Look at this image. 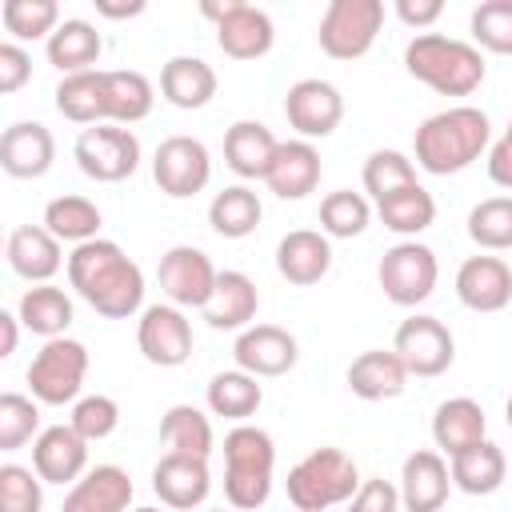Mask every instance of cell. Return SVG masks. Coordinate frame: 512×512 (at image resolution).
I'll use <instances>...</instances> for the list:
<instances>
[{
  "label": "cell",
  "mask_w": 512,
  "mask_h": 512,
  "mask_svg": "<svg viewBox=\"0 0 512 512\" xmlns=\"http://www.w3.org/2000/svg\"><path fill=\"white\" fill-rule=\"evenodd\" d=\"M72 292L108 320H128L144 308V272L116 240H88L68 252Z\"/></svg>",
  "instance_id": "cell-1"
},
{
  "label": "cell",
  "mask_w": 512,
  "mask_h": 512,
  "mask_svg": "<svg viewBox=\"0 0 512 512\" xmlns=\"http://www.w3.org/2000/svg\"><path fill=\"white\" fill-rule=\"evenodd\" d=\"M488 140H492L488 112H480L472 104L432 112L416 128V140H412L416 168H424L428 176H456L484 156Z\"/></svg>",
  "instance_id": "cell-2"
},
{
  "label": "cell",
  "mask_w": 512,
  "mask_h": 512,
  "mask_svg": "<svg viewBox=\"0 0 512 512\" xmlns=\"http://www.w3.org/2000/svg\"><path fill=\"white\" fill-rule=\"evenodd\" d=\"M404 68L412 80L428 84L440 96H472L484 84V56L476 44L440 36V32H420L404 48Z\"/></svg>",
  "instance_id": "cell-3"
},
{
  "label": "cell",
  "mask_w": 512,
  "mask_h": 512,
  "mask_svg": "<svg viewBox=\"0 0 512 512\" xmlns=\"http://www.w3.org/2000/svg\"><path fill=\"white\" fill-rule=\"evenodd\" d=\"M276 444L260 424H236L224 436V500L236 512H256L272 496Z\"/></svg>",
  "instance_id": "cell-4"
},
{
  "label": "cell",
  "mask_w": 512,
  "mask_h": 512,
  "mask_svg": "<svg viewBox=\"0 0 512 512\" xmlns=\"http://www.w3.org/2000/svg\"><path fill=\"white\" fill-rule=\"evenodd\" d=\"M284 488H288V504L296 512H328L356 496L360 472L344 448H312L304 460H296L288 468Z\"/></svg>",
  "instance_id": "cell-5"
},
{
  "label": "cell",
  "mask_w": 512,
  "mask_h": 512,
  "mask_svg": "<svg viewBox=\"0 0 512 512\" xmlns=\"http://www.w3.org/2000/svg\"><path fill=\"white\" fill-rule=\"evenodd\" d=\"M28 388H32V400L40 404H76L80 400V388H84V376H88V348L72 336H56V340H44V348L32 356L28 364Z\"/></svg>",
  "instance_id": "cell-6"
},
{
  "label": "cell",
  "mask_w": 512,
  "mask_h": 512,
  "mask_svg": "<svg viewBox=\"0 0 512 512\" xmlns=\"http://www.w3.org/2000/svg\"><path fill=\"white\" fill-rule=\"evenodd\" d=\"M380 28H384L380 0H332L320 16L316 40H320V52L332 60H360L372 52Z\"/></svg>",
  "instance_id": "cell-7"
},
{
  "label": "cell",
  "mask_w": 512,
  "mask_h": 512,
  "mask_svg": "<svg viewBox=\"0 0 512 512\" xmlns=\"http://www.w3.org/2000/svg\"><path fill=\"white\" fill-rule=\"evenodd\" d=\"M76 168L96 184H120L140 168V140L120 124H92L72 144Z\"/></svg>",
  "instance_id": "cell-8"
},
{
  "label": "cell",
  "mask_w": 512,
  "mask_h": 512,
  "mask_svg": "<svg viewBox=\"0 0 512 512\" xmlns=\"http://www.w3.org/2000/svg\"><path fill=\"white\" fill-rule=\"evenodd\" d=\"M376 280H380V288H384V296L392 304L416 308L436 292V280H440L436 252L428 244H420V240H400L380 256Z\"/></svg>",
  "instance_id": "cell-9"
},
{
  "label": "cell",
  "mask_w": 512,
  "mask_h": 512,
  "mask_svg": "<svg viewBox=\"0 0 512 512\" xmlns=\"http://www.w3.org/2000/svg\"><path fill=\"white\" fill-rule=\"evenodd\" d=\"M200 12L216 24V44L232 60H260L272 52L276 28L272 16L256 4L244 0H224V4H200Z\"/></svg>",
  "instance_id": "cell-10"
},
{
  "label": "cell",
  "mask_w": 512,
  "mask_h": 512,
  "mask_svg": "<svg viewBox=\"0 0 512 512\" xmlns=\"http://www.w3.org/2000/svg\"><path fill=\"white\" fill-rule=\"evenodd\" d=\"M152 180L172 200H188V196L204 192L212 180V156H208L204 140H196V136L160 140V148L152 156Z\"/></svg>",
  "instance_id": "cell-11"
},
{
  "label": "cell",
  "mask_w": 512,
  "mask_h": 512,
  "mask_svg": "<svg viewBox=\"0 0 512 512\" xmlns=\"http://www.w3.org/2000/svg\"><path fill=\"white\" fill-rule=\"evenodd\" d=\"M216 276L220 272L208 260V252L192 248V244H172L156 264V284H160L164 300L176 308H204L212 300Z\"/></svg>",
  "instance_id": "cell-12"
},
{
  "label": "cell",
  "mask_w": 512,
  "mask_h": 512,
  "mask_svg": "<svg viewBox=\"0 0 512 512\" xmlns=\"http://www.w3.org/2000/svg\"><path fill=\"white\" fill-rule=\"evenodd\" d=\"M392 352L404 360L408 376L432 380V376H440V372L452 368V360H456V340H452V332H448L444 320L416 312V316H408V320L396 328Z\"/></svg>",
  "instance_id": "cell-13"
},
{
  "label": "cell",
  "mask_w": 512,
  "mask_h": 512,
  "mask_svg": "<svg viewBox=\"0 0 512 512\" xmlns=\"http://www.w3.org/2000/svg\"><path fill=\"white\" fill-rule=\"evenodd\" d=\"M284 116L300 132V140H324L344 120V96L332 80L304 76L284 92Z\"/></svg>",
  "instance_id": "cell-14"
},
{
  "label": "cell",
  "mask_w": 512,
  "mask_h": 512,
  "mask_svg": "<svg viewBox=\"0 0 512 512\" xmlns=\"http://www.w3.org/2000/svg\"><path fill=\"white\" fill-rule=\"evenodd\" d=\"M140 356L156 368H180L192 356V320L176 304H148L136 320Z\"/></svg>",
  "instance_id": "cell-15"
},
{
  "label": "cell",
  "mask_w": 512,
  "mask_h": 512,
  "mask_svg": "<svg viewBox=\"0 0 512 512\" xmlns=\"http://www.w3.org/2000/svg\"><path fill=\"white\" fill-rule=\"evenodd\" d=\"M232 356H236V368L256 376V380H268V376H284L296 368L300 360V344L288 328L280 324H248L236 344H232Z\"/></svg>",
  "instance_id": "cell-16"
},
{
  "label": "cell",
  "mask_w": 512,
  "mask_h": 512,
  "mask_svg": "<svg viewBox=\"0 0 512 512\" xmlns=\"http://www.w3.org/2000/svg\"><path fill=\"white\" fill-rule=\"evenodd\" d=\"M152 492L160 496L164 508L172 512H192L208 500L212 492V472H208V460L200 456H176V452H164L152 468Z\"/></svg>",
  "instance_id": "cell-17"
},
{
  "label": "cell",
  "mask_w": 512,
  "mask_h": 512,
  "mask_svg": "<svg viewBox=\"0 0 512 512\" xmlns=\"http://www.w3.org/2000/svg\"><path fill=\"white\" fill-rule=\"evenodd\" d=\"M396 488H400L404 512H440L448 500V488H452L448 456H440L436 448H416L412 456H404Z\"/></svg>",
  "instance_id": "cell-18"
},
{
  "label": "cell",
  "mask_w": 512,
  "mask_h": 512,
  "mask_svg": "<svg viewBox=\"0 0 512 512\" xmlns=\"http://www.w3.org/2000/svg\"><path fill=\"white\" fill-rule=\"evenodd\" d=\"M32 468L44 484H76L88 472V440L72 424H48L32 440Z\"/></svg>",
  "instance_id": "cell-19"
},
{
  "label": "cell",
  "mask_w": 512,
  "mask_h": 512,
  "mask_svg": "<svg viewBox=\"0 0 512 512\" xmlns=\"http://www.w3.org/2000/svg\"><path fill=\"white\" fill-rule=\"evenodd\" d=\"M456 300L472 312H500L512 304V268L500 256H468L456 268Z\"/></svg>",
  "instance_id": "cell-20"
},
{
  "label": "cell",
  "mask_w": 512,
  "mask_h": 512,
  "mask_svg": "<svg viewBox=\"0 0 512 512\" xmlns=\"http://www.w3.org/2000/svg\"><path fill=\"white\" fill-rule=\"evenodd\" d=\"M56 160V140L40 120H16L0 136V168L12 180H40Z\"/></svg>",
  "instance_id": "cell-21"
},
{
  "label": "cell",
  "mask_w": 512,
  "mask_h": 512,
  "mask_svg": "<svg viewBox=\"0 0 512 512\" xmlns=\"http://www.w3.org/2000/svg\"><path fill=\"white\" fill-rule=\"evenodd\" d=\"M4 256H8V268L20 280H28V284H52V276L68 264L64 252H60V240L44 224H20V228H12L8 244H4Z\"/></svg>",
  "instance_id": "cell-22"
},
{
  "label": "cell",
  "mask_w": 512,
  "mask_h": 512,
  "mask_svg": "<svg viewBox=\"0 0 512 512\" xmlns=\"http://www.w3.org/2000/svg\"><path fill=\"white\" fill-rule=\"evenodd\" d=\"M132 492V476L120 464H96L68 488L60 512H132Z\"/></svg>",
  "instance_id": "cell-23"
},
{
  "label": "cell",
  "mask_w": 512,
  "mask_h": 512,
  "mask_svg": "<svg viewBox=\"0 0 512 512\" xmlns=\"http://www.w3.org/2000/svg\"><path fill=\"white\" fill-rule=\"evenodd\" d=\"M320 172H324V164H320V152L312 140H280L264 184L280 200H304L308 192H316Z\"/></svg>",
  "instance_id": "cell-24"
},
{
  "label": "cell",
  "mask_w": 512,
  "mask_h": 512,
  "mask_svg": "<svg viewBox=\"0 0 512 512\" xmlns=\"http://www.w3.org/2000/svg\"><path fill=\"white\" fill-rule=\"evenodd\" d=\"M332 268V244L324 232L316 228H296L288 236H280L276 244V272L296 284V288H308V284H320Z\"/></svg>",
  "instance_id": "cell-25"
},
{
  "label": "cell",
  "mask_w": 512,
  "mask_h": 512,
  "mask_svg": "<svg viewBox=\"0 0 512 512\" xmlns=\"http://www.w3.org/2000/svg\"><path fill=\"white\" fill-rule=\"evenodd\" d=\"M256 308H260V292L252 284V276L236 272V268H224L216 276V288H212V300L200 308V316L208 320V328L216 332H244L252 320H256Z\"/></svg>",
  "instance_id": "cell-26"
},
{
  "label": "cell",
  "mask_w": 512,
  "mask_h": 512,
  "mask_svg": "<svg viewBox=\"0 0 512 512\" xmlns=\"http://www.w3.org/2000/svg\"><path fill=\"white\" fill-rule=\"evenodd\" d=\"M348 388L352 396L376 404V400H396L408 388V368L392 348H368L348 364Z\"/></svg>",
  "instance_id": "cell-27"
},
{
  "label": "cell",
  "mask_w": 512,
  "mask_h": 512,
  "mask_svg": "<svg viewBox=\"0 0 512 512\" xmlns=\"http://www.w3.org/2000/svg\"><path fill=\"white\" fill-rule=\"evenodd\" d=\"M488 420H484V408L472 400V396H452V400H440L436 412H432V440H436V452L440 456H460L464 448L488 440Z\"/></svg>",
  "instance_id": "cell-28"
},
{
  "label": "cell",
  "mask_w": 512,
  "mask_h": 512,
  "mask_svg": "<svg viewBox=\"0 0 512 512\" xmlns=\"http://www.w3.org/2000/svg\"><path fill=\"white\" fill-rule=\"evenodd\" d=\"M276 148H280V140L260 120H236L224 132V164L240 180H264L276 160Z\"/></svg>",
  "instance_id": "cell-29"
},
{
  "label": "cell",
  "mask_w": 512,
  "mask_h": 512,
  "mask_svg": "<svg viewBox=\"0 0 512 512\" xmlns=\"http://www.w3.org/2000/svg\"><path fill=\"white\" fill-rule=\"evenodd\" d=\"M160 96L172 108H184V112H196V108L212 104V96H216L212 64L200 60V56H172L160 68Z\"/></svg>",
  "instance_id": "cell-30"
},
{
  "label": "cell",
  "mask_w": 512,
  "mask_h": 512,
  "mask_svg": "<svg viewBox=\"0 0 512 512\" xmlns=\"http://www.w3.org/2000/svg\"><path fill=\"white\" fill-rule=\"evenodd\" d=\"M44 52H48V64H52L56 72L76 76V72H92V68H96V60H100V52H104V40H100L96 24L72 16V20H60V28L48 36Z\"/></svg>",
  "instance_id": "cell-31"
},
{
  "label": "cell",
  "mask_w": 512,
  "mask_h": 512,
  "mask_svg": "<svg viewBox=\"0 0 512 512\" xmlns=\"http://www.w3.org/2000/svg\"><path fill=\"white\" fill-rule=\"evenodd\" d=\"M448 472H452V484L468 496H492L504 476H508V460H504V448L492 444V440H480L472 448H464L460 456L448 460Z\"/></svg>",
  "instance_id": "cell-32"
},
{
  "label": "cell",
  "mask_w": 512,
  "mask_h": 512,
  "mask_svg": "<svg viewBox=\"0 0 512 512\" xmlns=\"http://www.w3.org/2000/svg\"><path fill=\"white\" fill-rule=\"evenodd\" d=\"M204 400H208L212 416H224L232 424H248V416H256L260 404H264V388H260L256 376H248L240 368H228V372H216L208 380Z\"/></svg>",
  "instance_id": "cell-33"
},
{
  "label": "cell",
  "mask_w": 512,
  "mask_h": 512,
  "mask_svg": "<svg viewBox=\"0 0 512 512\" xmlns=\"http://www.w3.org/2000/svg\"><path fill=\"white\" fill-rule=\"evenodd\" d=\"M56 112L72 124H108V92H104V68L64 76L56 84Z\"/></svg>",
  "instance_id": "cell-34"
},
{
  "label": "cell",
  "mask_w": 512,
  "mask_h": 512,
  "mask_svg": "<svg viewBox=\"0 0 512 512\" xmlns=\"http://www.w3.org/2000/svg\"><path fill=\"white\" fill-rule=\"evenodd\" d=\"M16 316H20V324L28 332H36L44 340H56V336L68 332V324H72L76 312H72V296L64 288H56V284H32V288H24V296L16 304Z\"/></svg>",
  "instance_id": "cell-35"
},
{
  "label": "cell",
  "mask_w": 512,
  "mask_h": 512,
  "mask_svg": "<svg viewBox=\"0 0 512 512\" xmlns=\"http://www.w3.org/2000/svg\"><path fill=\"white\" fill-rule=\"evenodd\" d=\"M104 92H108V124L120 128L140 124L156 104L148 76L136 68H104Z\"/></svg>",
  "instance_id": "cell-36"
},
{
  "label": "cell",
  "mask_w": 512,
  "mask_h": 512,
  "mask_svg": "<svg viewBox=\"0 0 512 512\" xmlns=\"http://www.w3.org/2000/svg\"><path fill=\"white\" fill-rule=\"evenodd\" d=\"M260 216H264V204L260 196L248 188V184H228L224 192L212 196L208 204V224L216 236L224 240H244L260 228Z\"/></svg>",
  "instance_id": "cell-37"
},
{
  "label": "cell",
  "mask_w": 512,
  "mask_h": 512,
  "mask_svg": "<svg viewBox=\"0 0 512 512\" xmlns=\"http://www.w3.org/2000/svg\"><path fill=\"white\" fill-rule=\"evenodd\" d=\"M376 216H380V224H384L388 232H396V236H404V240H416L424 228H432V220H436V200H432V192H428L424 184H408V188H400V192L376 200Z\"/></svg>",
  "instance_id": "cell-38"
},
{
  "label": "cell",
  "mask_w": 512,
  "mask_h": 512,
  "mask_svg": "<svg viewBox=\"0 0 512 512\" xmlns=\"http://www.w3.org/2000/svg\"><path fill=\"white\" fill-rule=\"evenodd\" d=\"M100 208L88 200V196H56L44 204V228L60 240V244H88V240H100Z\"/></svg>",
  "instance_id": "cell-39"
},
{
  "label": "cell",
  "mask_w": 512,
  "mask_h": 512,
  "mask_svg": "<svg viewBox=\"0 0 512 512\" xmlns=\"http://www.w3.org/2000/svg\"><path fill=\"white\" fill-rule=\"evenodd\" d=\"M160 444L176 456H200L208 460L212 456V420L192 408V404H172L164 416H160Z\"/></svg>",
  "instance_id": "cell-40"
},
{
  "label": "cell",
  "mask_w": 512,
  "mask_h": 512,
  "mask_svg": "<svg viewBox=\"0 0 512 512\" xmlns=\"http://www.w3.org/2000/svg\"><path fill=\"white\" fill-rule=\"evenodd\" d=\"M368 220H372V204L352 188H336L320 200V232L328 240H352L368 228Z\"/></svg>",
  "instance_id": "cell-41"
},
{
  "label": "cell",
  "mask_w": 512,
  "mask_h": 512,
  "mask_svg": "<svg viewBox=\"0 0 512 512\" xmlns=\"http://www.w3.org/2000/svg\"><path fill=\"white\" fill-rule=\"evenodd\" d=\"M4 32L12 40H44L60 28V4L56 0H4L0 4Z\"/></svg>",
  "instance_id": "cell-42"
},
{
  "label": "cell",
  "mask_w": 512,
  "mask_h": 512,
  "mask_svg": "<svg viewBox=\"0 0 512 512\" xmlns=\"http://www.w3.org/2000/svg\"><path fill=\"white\" fill-rule=\"evenodd\" d=\"M360 180H364V192H368L372 200H384V196H392V192H400V188H408V184H420L412 156H404L400 148H376V152L364 160Z\"/></svg>",
  "instance_id": "cell-43"
},
{
  "label": "cell",
  "mask_w": 512,
  "mask_h": 512,
  "mask_svg": "<svg viewBox=\"0 0 512 512\" xmlns=\"http://www.w3.org/2000/svg\"><path fill=\"white\" fill-rule=\"evenodd\" d=\"M468 236L484 252L512 248V196H488L468 212Z\"/></svg>",
  "instance_id": "cell-44"
},
{
  "label": "cell",
  "mask_w": 512,
  "mask_h": 512,
  "mask_svg": "<svg viewBox=\"0 0 512 512\" xmlns=\"http://www.w3.org/2000/svg\"><path fill=\"white\" fill-rule=\"evenodd\" d=\"M40 428V400L24 392H4L0 396V452H16L28 440H36Z\"/></svg>",
  "instance_id": "cell-45"
},
{
  "label": "cell",
  "mask_w": 512,
  "mask_h": 512,
  "mask_svg": "<svg viewBox=\"0 0 512 512\" xmlns=\"http://www.w3.org/2000/svg\"><path fill=\"white\" fill-rule=\"evenodd\" d=\"M472 40L496 56H512V0H484L472 8Z\"/></svg>",
  "instance_id": "cell-46"
},
{
  "label": "cell",
  "mask_w": 512,
  "mask_h": 512,
  "mask_svg": "<svg viewBox=\"0 0 512 512\" xmlns=\"http://www.w3.org/2000/svg\"><path fill=\"white\" fill-rule=\"evenodd\" d=\"M44 508V480L36 468L0 464V512H40Z\"/></svg>",
  "instance_id": "cell-47"
},
{
  "label": "cell",
  "mask_w": 512,
  "mask_h": 512,
  "mask_svg": "<svg viewBox=\"0 0 512 512\" xmlns=\"http://www.w3.org/2000/svg\"><path fill=\"white\" fill-rule=\"evenodd\" d=\"M68 424H72L88 444L108 440V436L120 428V404H116L112 396H104V392H96V396H80V400L72 404Z\"/></svg>",
  "instance_id": "cell-48"
},
{
  "label": "cell",
  "mask_w": 512,
  "mask_h": 512,
  "mask_svg": "<svg viewBox=\"0 0 512 512\" xmlns=\"http://www.w3.org/2000/svg\"><path fill=\"white\" fill-rule=\"evenodd\" d=\"M348 512H400V488L384 476H368L348 500Z\"/></svg>",
  "instance_id": "cell-49"
},
{
  "label": "cell",
  "mask_w": 512,
  "mask_h": 512,
  "mask_svg": "<svg viewBox=\"0 0 512 512\" xmlns=\"http://www.w3.org/2000/svg\"><path fill=\"white\" fill-rule=\"evenodd\" d=\"M28 80H32V56H28L16 40H4V44H0V92L12 96V92H20Z\"/></svg>",
  "instance_id": "cell-50"
},
{
  "label": "cell",
  "mask_w": 512,
  "mask_h": 512,
  "mask_svg": "<svg viewBox=\"0 0 512 512\" xmlns=\"http://www.w3.org/2000/svg\"><path fill=\"white\" fill-rule=\"evenodd\" d=\"M488 180L512 192V116H508L504 136H500V140L488 148Z\"/></svg>",
  "instance_id": "cell-51"
},
{
  "label": "cell",
  "mask_w": 512,
  "mask_h": 512,
  "mask_svg": "<svg viewBox=\"0 0 512 512\" xmlns=\"http://www.w3.org/2000/svg\"><path fill=\"white\" fill-rule=\"evenodd\" d=\"M396 16H400L408 28L424 32V28H432V24L444 16V0H396Z\"/></svg>",
  "instance_id": "cell-52"
},
{
  "label": "cell",
  "mask_w": 512,
  "mask_h": 512,
  "mask_svg": "<svg viewBox=\"0 0 512 512\" xmlns=\"http://www.w3.org/2000/svg\"><path fill=\"white\" fill-rule=\"evenodd\" d=\"M20 316L16 312H0V356H12L16 352V340H20Z\"/></svg>",
  "instance_id": "cell-53"
},
{
  "label": "cell",
  "mask_w": 512,
  "mask_h": 512,
  "mask_svg": "<svg viewBox=\"0 0 512 512\" xmlns=\"http://www.w3.org/2000/svg\"><path fill=\"white\" fill-rule=\"evenodd\" d=\"M96 12H100V16H108V20H128V16H140V12H144V0H128V4L96 0Z\"/></svg>",
  "instance_id": "cell-54"
},
{
  "label": "cell",
  "mask_w": 512,
  "mask_h": 512,
  "mask_svg": "<svg viewBox=\"0 0 512 512\" xmlns=\"http://www.w3.org/2000/svg\"><path fill=\"white\" fill-rule=\"evenodd\" d=\"M504 416H508V428H512V396H508V404H504Z\"/></svg>",
  "instance_id": "cell-55"
},
{
  "label": "cell",
  "mask_w": 512,
  "mask_h": 512,
  "mask_svg": "<svg viewBox=\"0 0 512 512\" xmlns=\"http://www.w3.org/2000/svg\"><path fill=\"white\" fill-rule=\"evenodd\" d=\"M132 512H164V508H152V504H148V508H132Z\"/></svg>",
  "instance_id": "cell-56"
},
{
  "label": "cell",
  "mask_w": 512,
  "mask_h": 512,
  "mask_svg": "<svg viewBox=\"0 0 512 512\" xmlns=\"http://www.w3.org/2000/svg\"><path fill=\"white\" fill-rule=\"evenodd\" d=\"M220 512H224V508H220Z\"/></svg>",
  "instance_id": "cell-57"
}]
</instances>
